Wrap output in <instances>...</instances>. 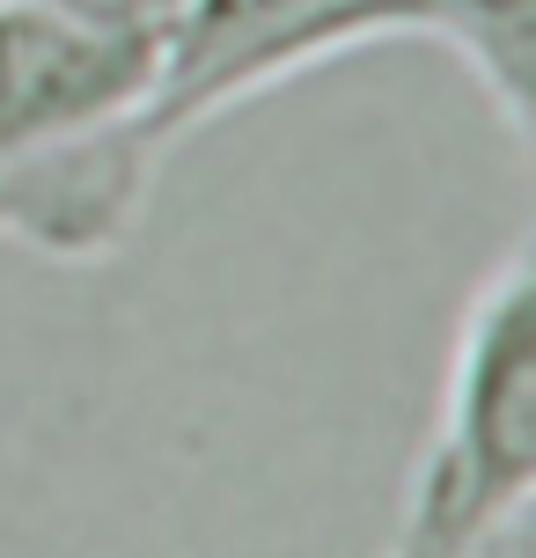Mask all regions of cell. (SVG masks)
Segmentation results:
<instances>
[{"mask_svg":"<svg viewBox=\"0 0 536 558\" xmlns=\"http://www.w3.org/2000/svg\"><path fill=\"white\" fill-rule=\"evenodd\" d=\"M536 500V265L508 251L455 324L441 412L382 558H500Z\"/></svg>","mask_w":536,"mask_h":558,"instance_id":"cell-1","label":"cell"},{"mask_svg":"<svg viewBox=\"0 0 536 558\" xmlns=\"http://www.w3.org/2000/svg\"><path fill=\"white\" fill-rule=\"evenodd\" d=\"M449 8L455 0H184L147 118L176 147L221 111L361 45H441Z\"/></svg>","mask_w":536,"mask_h":558,"instance_id":"cell-2","label":"cell"},{"mask_svg":"<svg viewBox=\"0 0 536 558\" xmlns=\"http://www.w3.org/2000/svg\"><path fill=\"white\" fill-rule=\"evenodd\" d=\"M162 162L170 140L147 111L15 147L0 155V243L45 265H103L141 235Z\"/></svg>","mask_w":536,"mask_h":558,"instance_id":"cell-3","label":"cell"},{"mask_svg":"<svg viewBox=\"0 0 536 558\" xmlns=\"http://www.w3.org/2000/svg\"><path fill=\"white\" fill-rule=\"evenodd\" d=\"M162 52L74 15L66 0H0V155L147 111Z\"/></svg>","mask_w":536,"mask_h":558,"instance_id":"cell-4","label":"cell"},{"mask_svg":"<svg viewBox=\"0 0 536 558\" xmlns=\"http://www.w3.org/2000/svg\"><path fill=\"white\" fill-rule=\"evenodd\" d=\"M74 15H88V23H103V29H125V37H141V45H170V29L176 15H184V0H66Z\"/></svg>","mask_w":536,"mask_h":558,"instance_id":"cell-5","label":"cell"}]
</instances>
